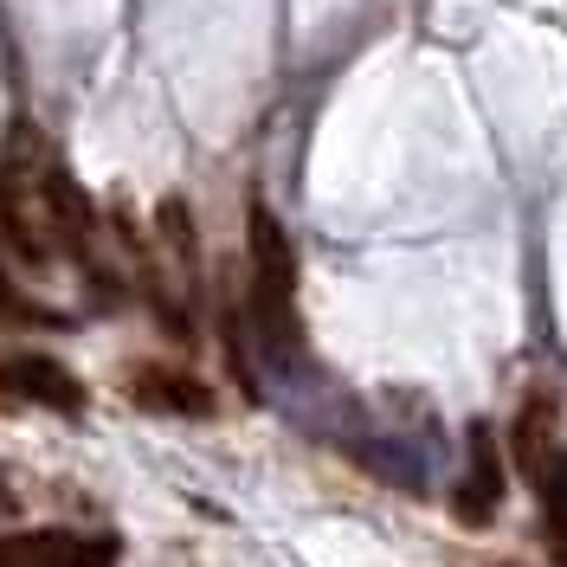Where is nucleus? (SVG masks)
Masks as SVG:
<instances>
[{
    "label": "nucleus",
    "instance_id": "9",
    "mask_svg": "<svg viewBox=\"0 0 567 567\" xmlns=\"http://www.w3.org/2000/svg\"><path fill=\"white\" fill-rule=\"evenodd\" d=\"M7 310H20V297L7 290V278H0V317H7Z\"/></svg>",
    "mask_w": 567,
    "mask_h": 567
},
{
    "label": "nucleus",
    "instance_id": "4",
    "mask_svg": "<svg viewBox=\"0 0 567 567\" xmlns=\"http://www.w3.org/2000/svg\"><path fill=\"white\" fill-rule=\"evenodd\" d=\"M496 503H503V464H496V445L484 425H471V477L458 491V516L464 523H491Z\"/></svg>",
    "mask_w": 567,
    "mask_h": 567
},
{
    "label": "nucleus",
    "instance_id": "2",
    "mask_svg": "<svg viewBox=\"0 0 567 567\" xmlns=\"http://www.w3.org/2000/svg\"><path fill=\"white\" fill-rule=\"evenodd\" d=\"M116 535H78V529H20L0 535V567H116Z\"/></svg>",
    "mask_w": 567,
    "mask_h": 567
},
{
    "label": "nucleus",
    "instance_id": "8",
    "mask_svg": "<svg viewBox=\"0 0 567 567\" xmlns=\"http://www.w3.org/2000/svg\"><path fill=\"white\" fill-rule=\"evenodd\" d=\"M548 420H555V413H548V400H535L529 413L516 420V452H523V464H529V471L548 458Z\"/></svg>",
    "mask_w": 567,
    "mask_h": 567
},
{
    "label": "nucleus",
    "instance_id": "7",
    "mask_svg": "<svg viewBox=\"0 0 567 567\" xmlns=\"http://www.w3.org/2000/svg\"><path fill=\"white\" fill-rule=\"evenodd\" d=\"M45 207L59 213V226H65L71 246H84V239H91V200H84V187H78L65 168H52V175H45Z\"/></svg>",
    "mask_w": 567,
    "mask_h": 567
},
{
    "label": "nucleus",
    "instance_id": "5",
    "mask_svg": "<svg viewBox=\"0 0 567 567\" xmlns=\"http://www.w3.org/2000/svg\"><path fill=\"white\" fill-rule=\"evenodd\" d=\"M535 496H542V535H548V561L567 567V452H548L535 464Z\"/></svg>",
    "mask_w": 567,
    "mask_h": 567
},
{
    "label": "nucleus",
    "instance_id": "3",
    "mask_svg": "<svg viewBox=\"0 0 567 567\" xmlns=\"http://www.w3.org/2000/svg\"><path fill=\"white\" fill-rule=\"evenodd\" d=\"M0 388L20 393V400H39V406H59V413H78L84 406V388L71 381L59 361H45V354H13L0 368Z\"/></svg>",
    "mask_w": 567,
    "mask_h": 567
},
{
    "label": "nucleus",
    "instance_id": "6",
    "mask_svg": "<svg viewBox=\"0 0 567 567\" xmlns=\"http://www.w3.org/2000/svg\"><path fill=\"white\" fill-rule=\"evenodd\" d=\"M136 400L155 413H213V393L187 374H136Z\"/></svg>",
    "mask_w": 567,
    "mask_h": 567
},
{
    "label": "nucleus",
    "instance_id": "10",
    "mask_svg": "<svg viewBox=\"0 0 567 567\" xmlns=\"http://www.w3.org/2000/svg\"><path fill=\"white\" fill-rule=\"evenodd\" d=\"M0 503H7V484H0Z\"/></svg>",
    "mask_w": 567,
    "mask_h": 567
},
{
    "label": "nucleus",
    "instance_id": "1",
    "mask_svg": "<svg viewBox=\"0 0 567 567\" xmlns=\"http://www.w3.org/2000/svg\"><path fill=\"white\" fill-rule=\"evenodd\" d=\"M246 246H251V322H258V342L278 361H297L303 354V336H297V251H290L271 207L246 213Z\"/></svg>",
    "mask_w": 567,
    "mask_h": 567
}]
</instances>
